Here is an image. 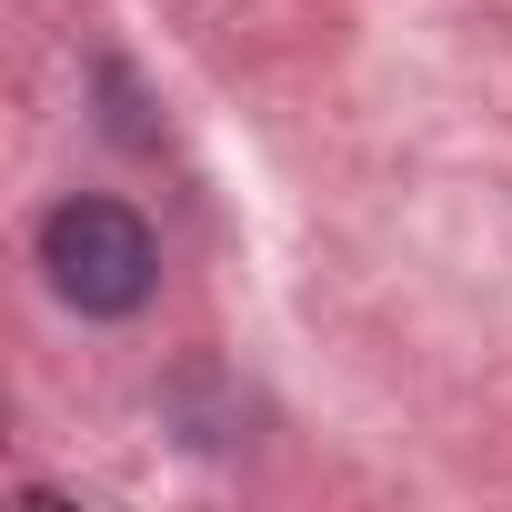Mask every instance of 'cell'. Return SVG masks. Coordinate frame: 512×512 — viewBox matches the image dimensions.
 Wrapping results in <instances>:
<instances>
[{
  "label": "cell",
  "instance_id": "cell-1",
  "mask_svg": "<svg viewBox=\"0 0 512 512\" xmlns=\"http://www.w3.org/2000/svg\"><path fill=\"white\" fill-rule=\"evenodd\" d=\"M41 272L51 292L81 312V322H131L161 282V241L131 201H101V191H71L51 221H41Z\"/></svg>",
  "mask_w": 512,
  "mask_h": 512
}]
</instances>
